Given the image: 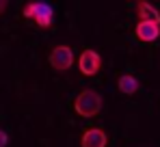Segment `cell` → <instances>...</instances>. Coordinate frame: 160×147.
Masks as SVG:
<instances>
[{
  "mask_svg": "<svg viewBox=\"0 0 160 147\" xmlns=\"http://www.w3.org/2000/svg\"><path fill=\"white\" fill-rule=\"evenodd\" d=\"M136 39L138 41H145V43H152L160 37V24H154V22H138L136 28Z\"/></svg>",
  "mask_w": 160,
  "mask_h": 147,
  "instance_id": "cell-6",
  "label": "cell"
},
{
  "mask_svg": "<svg viewBox=\"0 0 160 147\" xmlns=\"http://www.w3.org/2000/svg\"><path fill=\"white\" fill-rule=\"evenodd\" d=\"M78 69L82 76H95V74L102 69V56L95 52V50H84L78 56Z\"/></svg>",
  "mask_w": 160,
  "mask_h": 147,
  "instance_id": "cell-4",
  "label": "cell"
},
{
  "mask_svg": "<svg viewBox=\"0 0 160 147\" xmlns=\"http://www.w3.org/2000/svg\"><path fill=\"white\" fill-rule=\"evenodd\" d=\"M24 18L32 20L39 28H50L54 22V9L48 2H26L24 4Z\"/></svg>",
  "mask_w": 160,
  "mask_h": 147,
  "instance_id": "cell-2",
  "label": "cell"
},
{
  "mask_svg": "<svg viewBox=\"0 0 160 147\" xmlns=\"http://www.w3.org/2000/svg\"><path fill=\"white\" fill-rule=\"evenodd\" d=\"M136 15H138V22H154V24H160L158 9L152 7L149 2H136Z\"/></svg>",
  "mask_w": 160,
  "mask_h": 147,
  "instance_id": "cell-7",
  "label": "cell"
},
{
  "mask_svg": "<svg viewBox=\"0 0 160 147\" xmlns=\"http://www.w3.org/2000/svg\"><path fill=\"white\" fill-rule=\"evenodd\" d=\"M7 143H9V134L4 130H0V147H7Z\"/></svg>",
  "mask_w": 160,
  "mask_h": 147,
  "instance_id": "cell-9",
  "label": "cell"
},
{
  "mask_svg": "<svg viewBox=\"0 0 160 147\" xmlns=\"http://www.w3.org/2000/svg\"><path fill=\"white\" fill-rule=\"evenodd\" d=\"M74 110L80 117H95L102 110V95L93 89H84L74 98Z\"/></svg>",
  "mask_w": 160,
  "mask_h": 147,
  "instance_id": "cell-1",
  "label": "cell"
},
{
  "mask_svg": "<svg viewBox=\"0 0 160 147\" xmlns=\"http://www.w3.org/2000/svg\"><path fill=\"white\" fill-rule=\"evenodd\" d=\"M48 61H50V65H52L56 72H67V69L74 65L76 56H74V50L69 48V46L61 43V46H54V48L50 50Z\"/></svg>",
  "mask_w": 160,
  "mask_h": 147,
  "instance_id": "cell-3",
  "label": "cell"
},
{
  "mask_svg": "<svg viewBox=\"0 0 160 147\" xmlns=\"http://www.w3.org/2000/svg\"><path fill=\"white\" fill-rule=\"evenodd\" d=\"M108 136L102 128H89L82 132V139H80V145L82 147H106Z\"/></svg>",
  "mask_w": 160,
  "mask_h": 147,
  "instance_id": "cell-5",
  "label": "cell"
},
{
  "mask_svg": "<svg viewBox=\"0 0 160 147\" xmlns=\"http://www.w3.org/2000/svg\"><path fill=\"white\" fill-rule=\"evenodd\" d=\"M7 7H9V2H7V0H0V15L7 11Z\"/></svg>",
  "mask_w": 160,
  "mask_h": 147,
  "instance_id": "cell-10",
  "label": "cell"
},
{
  "mask_svg": "<svg viewBox=\"0 0 160 147\" xmlns=\"http://www.w3.org/2000/svg\"><path fill=\"white\" fill-rule=\"evenodd\" d=\"M117 87H119V91H121L123 95H134V93L138 91V80L134 78L132 74H123V76H119Z\"/></svg>",
  "mask_w": 160,
  "mask_h": 147,
  "instance_id": "cell-8",
  "label": "cell"
}]
</instances>
